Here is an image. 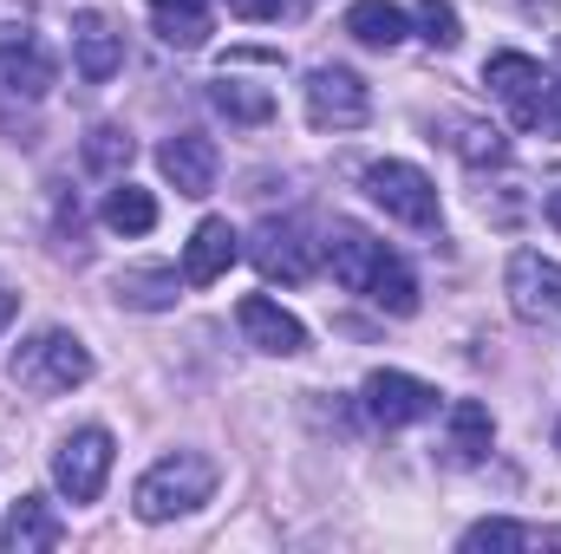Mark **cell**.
<instances>
[{"label":"cell","instance_id":"6da1fadb","mask_svg":"<svg viewBox=\"0 0 561 554\" xmlns=\"http://www.w3.org/2000/svg\"><path fill=\"white\" fill-rule=\"evenodd\" d=\"M327 262H333V280H340L346 293H366L379 313H392V320L419 313V280H412V268H405L386 242H373L366 229L340 222L333 242H327Z\"/></svg>","mask_w":561,"mask_h":554},{"label":"cell","instance_id":"7a4b0ae2","mask_svg":"<svg viewBox=\"0 0 561 554\" xmlns=\"http://www.w3.org/2000/svg\"><path fill=\"white\" fill-rule=\"evenodd\" d=\"M209 496H216V463L203 450H176V457H157L138 476L131 509H138V522H176V516L203 509Z\"/></svg>","mask_w":561,"mask_h":554},{"label":"cell","instance_id":"3957f363","mask_svg":"<svg viewBox=\"0 0 561 554\" xmlns=\"http://www.w3.org/2000/svg\"><path fill=\"white\" fill-rule=\"evenodd\" d=\"M483 85L510 105V118L523 131L561 138V79H549L529 53H490L483 59Z\"/></svg>","mask_w":561,"mask_h":554},{"label":"cell","instance_id":"277c9868","mask_svg":"<svg viewBox=\"0 0 561 554\" xmlns=\"http://www.w3.org/2000/svg\"><path fill=\"white\" fill-rule=\"evenodd\" d=\"M7 379H13L20 392H33V399H59V392H72V385L92 379V353H85L72 333L46 326V333H33V339L7 359Z\"/></svg>","mask_w":561,"mask_h":554},{"label":"cell","instance_id":"5b68a950","mask_svg":"<svg viewBox=\"0 0 561 554\" xmlns=\"http://www.w3.org/2000/svg\"><path fill=\"white\" fill-rule=\"evenodd\" d=\"M366 196H373L392 222H405V229H437V183L424 176L419 163H399V157L373 163V170H366Z\"/></svg>","mask_w":561,"mask_h":554},{"label":"cell","instance_id":"8992f818","mask_svg":"<svg viewBox=\"0 0 561 554\" xmlns=\"http://www.w3.org/2000/svg\"><path fill=\"white\" fill-rule=\"evenodd\" d=\"M300 92H307V118H313L320 131H359V125L373 118V92H366V79L346 72V66H313Z\"/></svg>","mask_w":561,"mask_h":554},{"label":"cell","instance_id":"52a82bcc","mask_svg":"<svg viewBox=\"0 0 561 554\" xmlns=\"http://www.w3.org/2000/svg\"><path fill=\"white\" fill-rule=\"evenodd\" d=\"M105 476H112V430L85 424V430H72L53 450V483H59L66 503H99L105 496Z\"/></svg>","mask_w":561,"mask_h":554},{"label":"cell","instance_id":"ba28073f","mask_svg":"<svg viewBox=\"0 0 561 554\" xmlns=\"http://www.w3.org/2000/svg\"><path fill=\"white\" fill-rule=\"evenodd\" d=\"M249 262L262 268L268 280H287V287H300V280L320 268V249L307 242V229L300 222H287V216H268L255 235H249Z\"/></svg>","mask_w":561,"mask_h":554},{"label":"cell","instance_id":"9c48e42d","mask_svg":"<svg viewBox=\"0 0 561 554\" xmlns=\"http://www.w3.org/2000/svg\"><path fill=\"white\" fill-rule=\"evenodd\" d=\"M359 399H366V417L386 424V430H405V424H419V417L437 412V392L424 379H412V372H373L359 385Z\"/></svg>","mask_w":561,"mask_h":554},{"label":"cell","instance_id":"30bf717a","mask_svg":"<svg viewBox=\"0 0 561 554\" xmlns=\"http://www.w3.org/2000/svg\"><path fill=\"white\" fill-rule=\"evenodd\" d=\"M0 79H7L20 99H46V92H53L59 66H53V53L39 46V33H33V26L0 20Z\"/></svg>","mask_w":561,"mask_h":554},{"label":"cell","instance_id":"8fae6325","mask_svg":"<svg viewBox=\"0 0 561 554\" xmlns=\"http://www.w3.org/2000/svg\"><path fill=\"white\" fill-rule=\"evenodd\" d=\"M510 307L523 320H561V262L536 255V249H516L510 255Z\"/></svg>","mask_w":561,"mask_h":554},{"label":"cell","instance_id":"7c38bea8","mask_svg":"<svg viewBox=\"0 0 561 554\" xmlns=\"http://www.w3.org/2000/svg\"><path fill=\"white\" fill-rule=\"evenodd\" d=\"M236 326H242V339L255 346V353H268V359H294V353H307V326L268 300V293H249L242 307H236Z\"/></svg>","mask_w":561,"mask_h":554},{"label":"cell","instance_id":"4fadbf2b","mask_svg":"<svg viewBox=\"0 0 561 554\" xmlns=\"http://www.w3.org/2000/svg\"><path fill=\"white\" fill-rule=\"evenodd\" d=\"M72 66L85 85H105L118 66H125V33L105 20V13H79L72 20Z\"/></svg>","mask_w":561,"mask_h":554},{"label":"cell","instance_id":"5bb4252c","mask_svg":"<svg viewBox=\"0 0 561 554\" xmlns=\"http://www.w3.org/2000/svg\"><path fill=\"white\" fill-rule=\"evenodd\" d=\"M236 255H242V235L222 216H209V222H196V235L183 249V280L190 287H216V280L236 268Z\"/></svg>","mask_w":561,"mask_h":554},{"label":"cell","instance_id":"9a60e30c","mask_svg":"<svg viewBox=\"0 0 561 554\" xmlns=\"http://www.w3.org/2000/svg\"><path fill=\"white\" fill-rule=\"evenodd\" d=\"M157 163L176 183V196H209L216 189V143L203 138V131H176V138L157 150Z\"/></svg>","mask_w":561,"mask_h":554},{"label":"cell","instance_id":"2e32d148","mask_svg":"<svg viewBox=\"0 0 561 554\" xmlns=\"http://www.w3.org/2000/svg\"><path fill=\"white\" fill-rule=\"evenodd\" d=\"M490 443H496V417H490V405L457 399V405L444 412V457H450V463H483Z\"/></svg>","mask_w":561,"mask_h":554},{"label":"cell","instance_id":"e0dca14e","mask_svg":"<svg viewBox=\"0 0 561 554\" xmlns=\"http://www.w3.org/2000/svg\"><path fill=\"white\" fill-rule=\"evenodd\" d=\"M150 26H157L163 46L190 53V46L209 39V0H150Z\"/></svg>","mask_w":561,"mask_h":554},{"label":"cell","instance_id":"ac0fdd59","mask_svg":"<svg viewBox=\"0 0 561 554\" xmlns=\"http://www.w3.org/2000/svg\"><path fill=\"white\" fill-rule=\"evenodd\" d=\"M346 33H353L359 46H379V53H392V46L412 33V20H405L392 0H353V7H346Z\"/></svg>","mask_w":561,"mask_h":554},{"label":"cell","instance_id":"d6986e66","mask_svg":"<svg viewBox=\"0 0 561 554\" xmlns=\"http://www.w3.org/2000/svg\"><path fill=\"white\" fill-rule=\"evenodd\" d=\"M7 542L20 554H46L59 549V516L46 509V496H20L13 516H7Z\"/></svg>","mask_w":561,"mask_h":554},{"label":"cell","instance_id":"ffe728a7","mask_svg":"<svg viewBox=\"0 0 561 554\" xmlns=\"http://www.w3.org/2000/svg\"><path fill=\"white\" fill-rule=\"evenodd\" d=\"M105 229H112V235H150V229H157V196L138 189V183H118V189L105 196Z\"/></svg>","mask_w":561,"mask_h":554},{"label":"cell","instance_id":"44dd1931","mask_svg":"<svg viewBox=\"0 0 561 554\" xmlns=\"http://www.w3.org/2000/svg\"><path fill=\"white\" fill-rule=\"evenodd\" d=\"M542 542H561V535H549V529H523V522H477L470 535H463V554H496V549H542Z\"/></svg>","mask_w":561,"mask_h":554},{"label":"cell","instance_id":"7402d4cb","mask_svg":"<svg viewBox=\"0 0 561 554\" xmlns=\"http://www.w3.org/2000/svg\"><path fill=\"white\" fill-rule=\"evenodd\" d=\"M209 99H216V112H229L236 125H262V118L275 112V99H268L262 85H242V79H222V85H209Z\"/></svg>","mask_w":561,"mask_h":554},{"label":"cell","instance_id":"603a6c76","mask_svg":"<svg viewBox=\"0 0 561 554\" xmlns=\"http://www.w3.org/2000/svg\"><path fill=\"white\" fill-rule=\"evenodd\" d=\"M176 287H190L176 268H131V275L118 280V293H125L131 307H170V300H176Z\"/></svg>","mask_w":561,"mask_h":554},{"label":"cell","instance_id":"cb8c5ba5","mask_svg":"<svg viewBox=\"0 0 561 554\" xmlns=\"http://www.w3.org/2000/svg\"><path fill=\"white\" fill-rule=\"evenodd\" d=\"M450 150H457L463 163H503V157H510L503 131H496V125H477V118H457V138H450Z\"/></svg>","mask_w":561,"mask_h":554},{"label":"cell","instance_id":"d4e9b609","mask_svg":"<svg viewBox=\"0 0 561 554\" xmlns=\"http://www.w3.org/2000/svg\"><path fill=\"white\" fill-rule=\"evenodd\" d=\"M412 20H419V33L437 46V53H450V46L463 39V20H457V7H450V0H419V13H412Z\"/></svg>","mask_w":561,"mask_h":554},{"label":"cell","instance_id":"484cf974","mask_svg":"<svg viewBox=\"0 0 561 554\" xmlns=\"http://www.w3.org/2000/svg\"><path fill=\"white\" fill-rule=\"evenodd\" d=\"M85 163H92V170H105V176H118V170L131 163V138H125V131H112V125H99V131L85 138Z\"/></svg>","mask_w":561,"mask_h":554},{"label":"cell","instance_id":"4316f807","mask_svg":"<svg viewBox=\"0 0 561 554\" xmlns=\"http://www.w3.org/2000/svg\"><path fill=\"white\" fill-rule=\"evenodd\" d=\"M280 7H287V0H229V13H236V20H275Z\"/></svg>","mask_w":561,"mask_h":554},{"label":"cell","instance_id":"83f0119b","mask_svg":"<svg viewBox=\"0 0 561 554\" xmlns=\"http://www.w3.org/2000/svg\"><path fill=\"white\" fill-rule=\"evenodd\" d=\"M13 313H20V300H13V293H7V287H0V333H7V326H13Z\"/></svg>","mask_w":561,"mask_h":554},{"label":"cell","instance_id":"f1b7e54d","mask_svg":"<svg viewBox=\"0 0 561 554\" xmlns=\"http://www.w3.org/2000/svg\"><path fill=\"white\" fill-rule=\"evenodd\" d=\"M549 222L561 229V189H549Z\"/></svg>","mask_w":561,"mask_h":554}]
</instances>
